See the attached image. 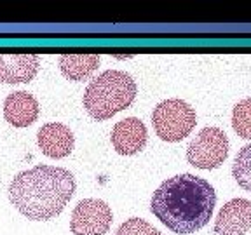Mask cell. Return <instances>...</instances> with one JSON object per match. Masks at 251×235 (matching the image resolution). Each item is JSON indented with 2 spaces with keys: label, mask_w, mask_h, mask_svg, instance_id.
Here are the masks:
<instances>
[{
  "label": "cell",
  "mask_w": 251,
  "mask_h": 235,
  "mask_svg": "<svg viewBox=\"0 0 251 235\" xmlns=\"http://www.w3.org/2000/svg\"><path fill=\"white\" fill-rule=\"evenodd\" d=\"M149 134L145 124L136 117L117 122L112 129V145L121 155H136L145 148Z\"/></svg>",
  "instance_id": "9"
},
{
  "label": "cell",
  "mask_w": 251,
  "mask_h": 235,
  "mask_svg": "<svg viewBox=\"0 0 251 235\" xmlns=\"http://www.w3.org/2000/svg\"><path fill=\"white\" fill-rule=\"evenodd\" d=\"M114 221L110 206L101 199H84L72 212L70 228L74 235H105Z\"/></svg>",
  "instance_id": "6"
},
{
  "label": "cell",
  "mask_w": 251,
  "mask_h": 235,
  "mask_svg": "<svg viewBox=\"0 0 251 235\" xmlns=\"http://www.w3.org/2000/svg\"><path fill=\"white\" fill-rule=\"evenodd\" d=\"M37 143L44 155L51 159H63L74 150L75 136L68 125L61 122H47L37 133Z\"/></svg>",
  "instance_id": "10"
},
{
  "label": "cell",
  "mask_w": 251,
  "mask_h": 235,
  "mask_svg": "<svg viewBox=\"0 0 251 235\" xmlns=\"http://www.w3.org/2000/svg\"><path fill=\"white\" fill-rule=\"evenodd\" d=\"M251 228V202L232 199L220 209L213 232L216 235H246Z\"/></svg>",
  "instance_id": "8"
},
{
  "label": "cell",
  "mask_w": 251,
  "mask_h": 235,
  "mask_svg": "<svg viewBox=\"0 0 251 235\" xmlns=\"http://www.w3.org/2000/svg\"><path fill=\"white\" fill-rule=\"evenodd\" d=\"M152 124L161 140L176 143L192 133L197 124V115L187 101L173 98L161 101L153 108Z\"/></svg>",
  "instance_id": "4"
},
{
  "label": "cell",
  "mask_w": 251,
  "mask_h": 235,
  "mask_svg": "<svg viewBox=\"0 0 251 235\" xmlns=\"http://www.w3.org/2000/svg\"><path fill=\"white\" fill-rule=\"evenodd\" d=\"M100 67V56L94 52H63L59 56V70L68 80H84Z\"/></svg>",
  "instance_id": "12"
},
{
  "label": "cell",
  "mask_w": 251,
  "mask_h": 235,
  "mask_svg": "<svg viewBox=\"0 0 251 235\" xmlns=\"http://www.w3.org/2000/svg\"><path fill=\"white\" fill-rule=\"evenodd\" d=\"M228 138L218 127H204L187 146V161L197 169H216L228 157Z\"/></svg>",
  "instance_id": "5"
},
{
  "label": "cell",
  "mask_w": 251,
  "mask_h": 235,
  "mask_svg": "<svg viewBox=\"0 0 251 235\" xmlns=\"http://www.w3.org/2000/svg\"><path fill=\"white\" fill-rule=\"evenodd\" d=\"M216 206V192L204 178L190 172L168 178L150 200V211L178 235H188L209 223Z\"/></svg>",
  "instance_id": "1"
},
{
  "label": "cell",
  "mask_w": 251,
  "mask_h": 235,
  "mask_svg": "<svg viewBox=\"0 0 251 235\" xmlns=\"http://www.w3.org/2000/svg\"><path fill=\"white\" fill-rule=\"evenodd\" d=\"M232 127L237 136L251 140V98L241 99L232 110Z\"/></svg>",
  "instance_id": "14"
},
{
  "label": "cell",
  "mask_w": 251,
  "mask_h": 235,
  "mask_svg": "<svg viewBox=\"0 0 251 235\" xmlns=\"http://www.w3.org/2000/svg\"><path fill=\"white\" fill-rule=\"evenodd\" d=\"M40 68L35 52H0V82L26 84Z\"/></svg>",
  "instance_id": "7"
},
{
  "label": "cell",
  "mask_w": 251,
  "mask_h": 235,
  "mask_svg": "<svg viewBox=\"0 0 251 235\" xmlns=\"http://www.w3.org/2000/svg\"><path fill=\"white\" fill-rule=\"evenodd\" d=\"M115 235H162L153 225L141 218H129L117 228Z\"/></svg>",
  "instance_id": "15"
},
{
  "label": "cell",
  "mask_w": 251,
  "mask_h": 235,
  "mask_svg": "<svg viewBox=\"0 0 251 235\" xmlns=\"http://www.w3.org/2000/svg\"><path fill=\"white\" fill-rule=\"evenodd\" d=\"M75 192L68 169L35 165L16 174L9 185V200L28 219L46 221L61 214Z\"/></svg>",
  "instance_id": "2"
},
{
  "label": "cell",
  "mask_w": 251,
  "mask_h": 235,
  "mask_svg": "<svg viewBox=\"0 0 251 235\" xmlns=\"http://www.w3.org/2000/svg\"><path fill=\"white\" fill-rule=\"evenodd\" d=\"M4 117L14 127H28L39 117V101L26 91H16L5 98Z\"/></svg>",
  "instance_id": "11"
},
{
  "label": "cell",
  "mask_w": 251,
  "mask_h": 235,
  "mask_svg": "<svg viewBox=\"0 0 251 235\" xmlns=\"http://www.w3.org/2000/svg\"><path fill=\"white\" fill-rule=\"evenodd\" d=\"M232 176L241 188L251 192V145H246L237 152L232 164Z\"/></svg>",
  "instance_id": "13"
},
{
  "label": "cell",
  "mask_w": 251,
  "mask_h": 235,
  "mask_svg": "<svg viewBox=\"0 0 251 235\" xmlns=\"http://www.w3.org/2000/svg\"><path fill=\"white\" fill-rule=\"evenodd\" d=\"M138 87L127 71L106 70L91 80L84 93V108L96 120H106L134 101Z\"/></svg>",
  "instance_id": "3"
}]
</instances>
